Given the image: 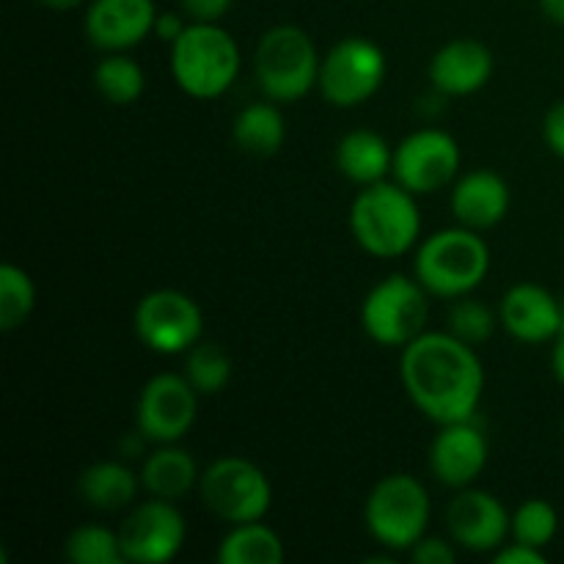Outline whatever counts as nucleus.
<instances>
[{"label":"nucleus","mask_w":564,"mask_h":564,"mask_svg":"<svg viewBox=\"0 0 564 564\" xmlns=\"http://www.w3.org/2000/svg\"><path fill=\"white\" fill-rule=\"evenodd\" d=\"M336 169L352 185H375L394 171V149L380 132L352 130L336 143Z\"/></svg>","instance_id":"aec40b11"},{"label":"nucleus","mask_w":564,"mask_h":564,"mask_svg":"<svg viewBox=\"0 0 564 564\" xmlns=\"http://www.w3.org/2000/svg\"><path fill=\"white\" fill-rule=\"evenodd\" d=\"M411 560L416 564H455L457 562V551H455V540H444V538H427L424 534L411 551Z\"/></svg>","instance_id":"7c9ffc66"},{"label":"nucleus","mask_w":564,"mask_h":564,"mask_svg":"<svg viewBox=\"0 0 564 564\" xmlns=\"http://www.w3.org/2000/svg\"><path fill=\"white\" fill-rule=\"evenodd\" d=\"M284 540L268 523H235L218 545V562L224 564H279L284 560Z\"/></svg>","instance_id":"b1692460"},{"label":"nucleus","mask_w":564,"mask_h":564,"mask_svg":"<svg viewBox=\"0 0 564 564\" xmlns=\"http://www.w3.org/2000/svg\"><path fill=\"white\" fill-rule=\"evenodd\" d=\"M540 9H543V14L549 17V20L564 25V0H540Z\"/></svg>","instance_id":"e433bc0d"},{"label":"nucleus","mask_w":564,"mask_h":564,"mask_svg":"<svg viewBox=\"0 0 564 564\" xmlns=\"http://www.w3.org/2000/svg\"><path fill=\"white\" fill-rule=\"evenodd\" d=\"M510 202L512 193L505 176L496 174V171L479 169L457 176L455 187H452L449 207L457 224L474 231H485L494 229L507 218Z\"/></svg>","instance_id":"6ab92c4d"},{"label":"nucleus","mask_w":564,"mask_h":564,"mask_svg":"<svg viewBox=\"0 0 564 564\" xmlns=\"http://www.w3.org/2000/svg\"><path fill=\"white\" fill-rule=\"evenodd\" d=\"M171 75L193 99H215L240 75V47L218 22H191L171 44Z\"/></svg>","instance_id":"20e7f679"},{"label":"nucleus","mask_w":564,"mask_h":564,"mask_svg":"<svg viewBox=\"0 0 564 564\" xmlns=\"http://www.w3.org/2000/svg\"><path fill=\"white\" fill-rule=\"evenodd\" d=\"M430 292L419 279L394 273L372 286L364 297L361 325L380 347H405L424 334L430 317Z\"/></svg>","instance_id":"6e6552de"},{"label":"nucleus","mask_w":564,"mask_h":564,"mask_svg":"<svg viewBox=\"0 0 564 564\" xmlns=\"http://www.w3.org/2000/svg\"><path fill=\"white\" fill-rule=\"evenodd\" d=\"M413 270L430 295L455 301L482 284L490 270V248L479 231L457 224L435 231L419 246Z\"/></svg>","instance_id":"7ed1b4c3"},{"label":"nucleus","mask_w":564,"mask_h":564,"mask_svg":"<svg viewBox=\"0 0 564 564\" xmlns=\"http://www.w3.org/2000/svg\"><path fill=\"white\" fill-rule=\"evenodd\" d=\"M66 560L75 564H124V551H121L119 532L99 523H86V527L72 529L64 543Z\"/></svg>","instance_id":"bb28decb"},{"label":"nucleus","mask_w":564,"mask_h":564,"mask_svg":"<svg viewBox=\"0 0 564 564\" xmlns=\"http://www.w3.org/2000/svg\"><path fill=\"white\" fill-rule=\"evenodd\" d=\"M198 400L185 375H154L138 397V433L149 444H180L196 424Z\"/></svg>","instance_id":"9b49d317"},{"label":"nucleus","mask_w":564,"mask_h":564,"mask_svg":"<svg viewBox=\"0 0 564 564\" xmlns=\"http://www.w3.org/2000/svg\"><path fill=\"white\" fill-rule=\"evenodd\" d=\"M430 516V494L413 474L383 477L364 505L367 532L389 551H411L427 534Z\"/></svg>","instance_id":"423d86ee"},{"label":"nucleus","mask_w":564,"mask_h":564,"mask_svg":"<svg viewBox=\"0 0 564 564\" xmlns=\"http://www.w3.org/2000/svg\"><path fill=\"white\" fill-rule=\"evenodd\" d=\"M198 494L204 507L229 527L262 521L273 505V485L268 474L257 463L237 455L209 463L198 479Z\"/></svg>","instance_id":"0eeeda50"},{"label":"nucleus","mask_w":564,"mask_h":564,"mask_svg":"<svg viewBox=\"0 0 564 564\" xmlns=\"http://www.w3.org/2000/svg\"><path fill=\"white\" fill-rule=\"evenodd\" d=\"M560 306H562V330H564V295L560 297ZM562 330H560V334H562Z\"/></svg>","instance_id":"58836bf2"},{"label":"nucleus","mask_w":564,"mask_h":564,"mask_svg":"<svg viewBox=\"0 0 564 564\" xmlns=\"http://www.w3.org/2000/svg\"><path fill=\"white\" fill-rule=\"evenodd\" d=\"M496 325L501 323L494 308H488L485 303L474 301L468 295L455 297V306L449 308V334H455L457 339L477 347L494 336Z\"/></svg>","instance_id":"c756f323"},{"label":"nucleus","mask_w":564,"mask_h":564,"mask_svg":"<svg viewBox=\"0 0 564 564\" xmlns=\"http://www.w3.org/2000/svg\"><path fill=\"white\" fill-rule=\"evenodd\" d=\"M543 138L545 143H549L551 152L564 158V99H560V102L545 113Z\"/></svg>","instance_id":"72a5a7b5"},{"label":"nucleus","mask_w":564,"mask_h":564,"mask_svg":"<svg viewBox=\"0 0 564 564\" xmlns=\"http://www.w3.org/2000/svg\"><path fill=\"white\" fill-rule=\"evenodd\" d=\"M187 25H191V22H185V17L176 14V11H160L158 22H154V36L171 47V44L187 31Z\"/></svg>","instance_id":"f704fd0d"},{"label":"nucleus","mask_w":564,"mask_h":564,"mask_svg":"<svg viewBox=\"0 0 564 564\" xmlns=\"http://www.w3.org/2000/svg\"><path fill=\"white\" fill-rule=\"evenodd\" d=\"M427 75L435 91L444 97H468L494 77V53L477 39H452L435 50Z\"/></svg>","instance_id":"a211bd4d"},{"label":"nucleus","mask_w":564,"mask_h":564,"mask_svg":"<svg viewBox=\"0 0 564 564\" xmlns=\"http://www.w3.org/2000/svg\"><path fill=\"white\" fill-rule=\"evenodd\" d=\"M400 378L413 405L438 427L474 419L482 402V361L474 345L449 330H424L402 347Z\"/></svg>","instance_id":"f257e3e1"},{"label":"nucleus","mask_w":564,"mask_h":564,"mask_svg":"<svg viewBox=\"0 0 564 564\" xmlns=\"http://www.w3.org/2000/svg\"><path fill=\"white\" fill-rule=\"evenodd\" d=\"M121 551L127 562L165 564L182 551L187 538V523L174 501L149 499L132 507L119 529Z\"/></svg>","instance_id":"ddd939ff"},{"label":"nucleus","mask_w":564,"mask_h":564,"mask_svg":"<svg viewBox=\"0 0 564 564\" xmlns=\"http://www.w3.org/2000/svg\"><path fill=\"white\" fill-rule=\"evenodd\" d=\"M132 328L147 350L158 356H180L202 341L204 314L185 292L154 290L138 301Z\"/></svg>","instance_id":"9d476101"},{"label":"nucleus","mask_w":564,"mask_h":564,"mask_svg":"<svg viewBox=\"0 0 564 564\" xmlns=\"http://www.w3.org/2000/svg\"><path fill=\"white\" fill-rule=\"evenodd\" d=\"M562 433H564V422H562Z\"/></svg>","instance_id":"ea45409f"},{"label":"nucleus","mask_w":564,"mask_h":564,"mask_svg":"<svg viewBox=\"0 0 564 564\" xmlns=\"http://www.w3.org/2000/svg\"><path fill=\"white\" fill-rule=\"evenodd\" d=\"M386 69V53L378 44L364 36H347L323 55L317 88L334 108H358L380 91Z\"/></svg>","instance_id":"1a4fd4ad"},{"label":"nucleus","mask_w":564,"mask_h":564,"mask_svg":"<svg viewBox=\"0 0 564 564\" xmlns=\"http://www.w3.org/2000/svg\"><path fill=\"white\" fill-rule=\"evenodd\" d=\"M180 6L191 22H220L231 11L235 0H180Z\"/></svg>","instance_id":"2f4dec72"},{"label":"nucleus","mask_w":564,"mask_h":564,"mask_svg":"<svg viewBox=\"0 0 564 564\" xmlns=\"http://www.w3.org/2000/svg\"><path fill=\"white\" fill-rule=\"evenodd\" d=\"M185 378L202 397H215L231 383V358L215 341H196L185 352Z\"/></svg>","instance_id":"a878e982"},{"label":"nucleus","mask_w":564,"mask_h":564,"mask_svg":"<svg viewBox=\"0 0 564 564\" xmlns=\"http://www.w3.org/2000/svg\"><path fill=\"white\" fill-rule=\"evenodd\" d=\"M36 308V284L17 264L0 268V328L6 334L22 328Z\"/></svg>","instance_id":"cd10ccee"},{"label":"nucleus","mask_w":564,"mask_h":564,"mask_svg":"<svg viewBox=\"0 0 564 564\" xmlns=\"http://www.w3.org/2000/svg\"><path fill=\"white\" fill-rule=\"evenodd\" d=\"M446 529L460 549L471 554H496L510 538L512 512L488 490L463 488L446 507Z\"/></svg>","instance_id":"4468645a"},{"label":"nucleus","mask_w":564,"mask_h":564,"mask_svg":"<svg viewBox=\"0 0 564 564\" xmlns=\"http://www.w3.org/2000/svg\"><path fill=\"white\" fill-rule=\"evenodd\" d=\"M490 446L482 430L474 424V419L466 422L441 424L438 435L430 444V474L438 479L441 485L452 490L471 488L479 477H482L485 466H488Z\"/></svg>","instance_id":"2eb2a0df"},{"label":"nucleus","mask_w":564,"mask_h":564,"mask_svg":"<svg viewBox=\"0 0 564 564\" xmlns=\"http://www.w3.org/2000/svg\"><path fill=\"white\" fill-rule=\"evenodd\" d=\"M499 323L512 339L523 345H545L562 330L560 297L540 284H516L505 292L499 306Z\"/></svg>","instance_id":"f3484780"},{"label":"nucleus","mask_w":564,"mask_h":564,"mask_svg":"<svg viewBox=\"0 0 564 564\" xmlns=\"http://www.w3.org/2000/svg\"><path fill=\"white\" fill-rule=\"evenodd\" d=\"M231 138L237 149L253 158H273L286 141V119L281 113L279 102H251L235 116L231 124Z\"/></svg>","instance_id":"5701e85b"},{"label":"nucleus","mask_w":564,"mask_h":564,"mask_svg":"<svg viewBox=\"0 0 564 564\" xmlns=\"http://www.w3.org/2000/svg\"><path fill=\"white\" fill-rule=\"evenodd\" d=\"M551 369H554L556 380L564 386V330L554 339V352H551Z\"/></svg>","instance_id":"c9c22d12"},{"label":"nucleus","mask_w":564,"mask_h":564,"mask_svg":"<svg viewBox=\"0 0 564 564\" xmlns=\"http://www.w3.org/2000/svg\"><path fill=\"white\" fill-rule=\"evenodd\" d=\"M154 0H91L83 17L86 39L105 53H127L154 33Z\"/></svg>","instance_id":"dca6fc26"},{"label":"nucleus","mask_w":564,"mask_h":564,"mask_svg":"<svg viewBox=\"0 0 564 564\" xmlns=\"http://www.w3.org/2000/svg\"><path fill=\"white\" fill-rule=\"evenodd\" d=\"M350 231L358 246L378 259H397L411 251L422 235L416 193L400 182H375L358 191L350 207Z\"/></svg>","instance_id":"f03ea898"},{"label":"nucleus","mask_w":564,"mask_h":564,"mask_svg":"<svg viewBox=\"0 0 564 564\" xmlns=\"http://www.w3.org/2000/svg\"><path fill=\"white\" fill-rule=\"evenodd\" d=\"M94 86L105 102L124 108L141 99L147 88V75L141 64L127 53H108L97 66H94Z\"/></svg>","instance_id":"393cba45"},{"label":"nucleus","mask_w":564,"mask_h":564,"mask_svg":"<svg viewBox=\"0 0 564 564\" xmlns=\"http://www.w3.org/2000/svg\"><path fill=\"white\" fill-rule=\"evenodd\" d=\"M460 147L455 138L438 127H424L402 138L394 149V180L416 196H430L457 180Z\"/></svg>","instance_id":"f8f14e48"},{"label":"nucleus","mask_w":564,"mask_h":564,"mask_svg":"<svg viewBox=\"0 0 564 564\" xmlns=\"http://www.w3.org/2000/svg\"><path fill=\"white\" fill-rule=\"evenodd\" d=\"M141 488V474H135L127 463L119 460L91 463L77 477V496L83 499V505L99 512L127 510V507L135 505Z\"/></svg>","instance_id":"4be33fe9"},{"label":"nucleus","mask_w":564,"mask_h":564,"mask_svg":"<svg viewBox=\"0 0 564 564\" xmlns=\"http://www.w3.org/2000/svg\"><path fill=\"white\" fill-rule=\"evenodd\" d=\"M560 532V516L554 505L545 499H527L512 512L510 538L527 543L532 549H549Z\"/></svg>","instance_id":"c85d7f7f"},{"label":"nucleus","mask_w":564,"mask_h":564,"mask_svg":"<svg viewBox=\"0 0 564 564\" xmlns=\"http://www.w3.org/2000/svg\"><path fill=\"white\" fill-rule=\"evenodd\" d=\"M323 55L303 28L275 25L259 36L253 50V77L273 102H297L317 88Z\"/></svg>","instance_id":"39448f33"},{"label":"nucleus","mask_w":564,"mask_h":564,"mask_svg":"<svg viewBox=\"0 0 564 564\" xmlns=\"http://www.w3.org/2000/svg\"><path fill=\"white\" fill-rule=\"evenodd\" d=\"M494 562L496 564H545L549 562V556H545L543 549H532V545L512 540L510 545L505 543L499 551H496Z\"/></svg>","instance_id":"473e14b6"},{"label":"nucleus","mask_w":564,"mask_h":564,"mask_svg":"<svg viewBox=\"0 0 564 564\" xmlns=\"http://www.w3.org/2000/svg\"><path fill=\"white\" fill-rule=\"evenodd\" d=\"M138 474L149 496L169 501L187 496L193 488H198V479H202L196 457L180 444H158V449L143 457Z\"/></svg>","instance_id":"412c9836"},{"label":"nucleus","mask_w":564,"mask_h":564,"mask_svg":"<svg viewBox=\"0 0 564 564\" xmlns=\"http://www.w3.org/2000/svg\"><path fill=\"white\" fill-rule=\"evenodd\" d=\"M33 3L44 6V9L50 11H69V9H77V6H83L86 0H33Z\"/></svg>","instance_id":"4c0bfd02"}]
</instances>
